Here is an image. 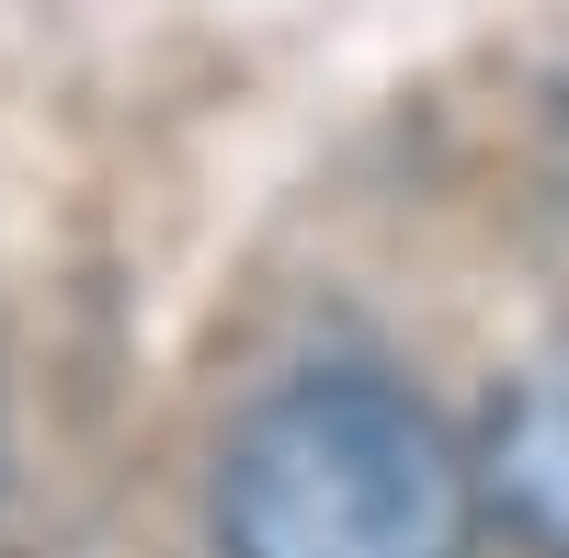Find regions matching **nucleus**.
Segmentation results:
<instances>
[{
    "mask_svg": "<svg viewBox=\"0 0 569 558\" xmlns=\"http://www.w3.org/2000/svg\"><path fill=\"white\" fill-rule=\"evenodd\" d=\"M479 468L467 445L388 377H284L240 410L217 456V547L228 558H467Z\"/></svg>",
    "mask_w": 569,
    "mask_h": 558,
    "instance_id": "obj_1",
    "label": "nucleus"
},
{
    "mask_svg": "<svg viewBox=\"0 0 569 558\" xmlns=\"http://www.w3.org/2000/svg\"><path fill=\"white\" fill-rule=\"evenodd\" d=\"M479 501H501L525 536L569 547V342H547L536 365H512V388L479 434Z\"/></svg>",
    "mask_w": 569,
    "mask_h": 558,
    "instance_id": "obj_2",
    "label": "nucleus"
}]
</instances>
